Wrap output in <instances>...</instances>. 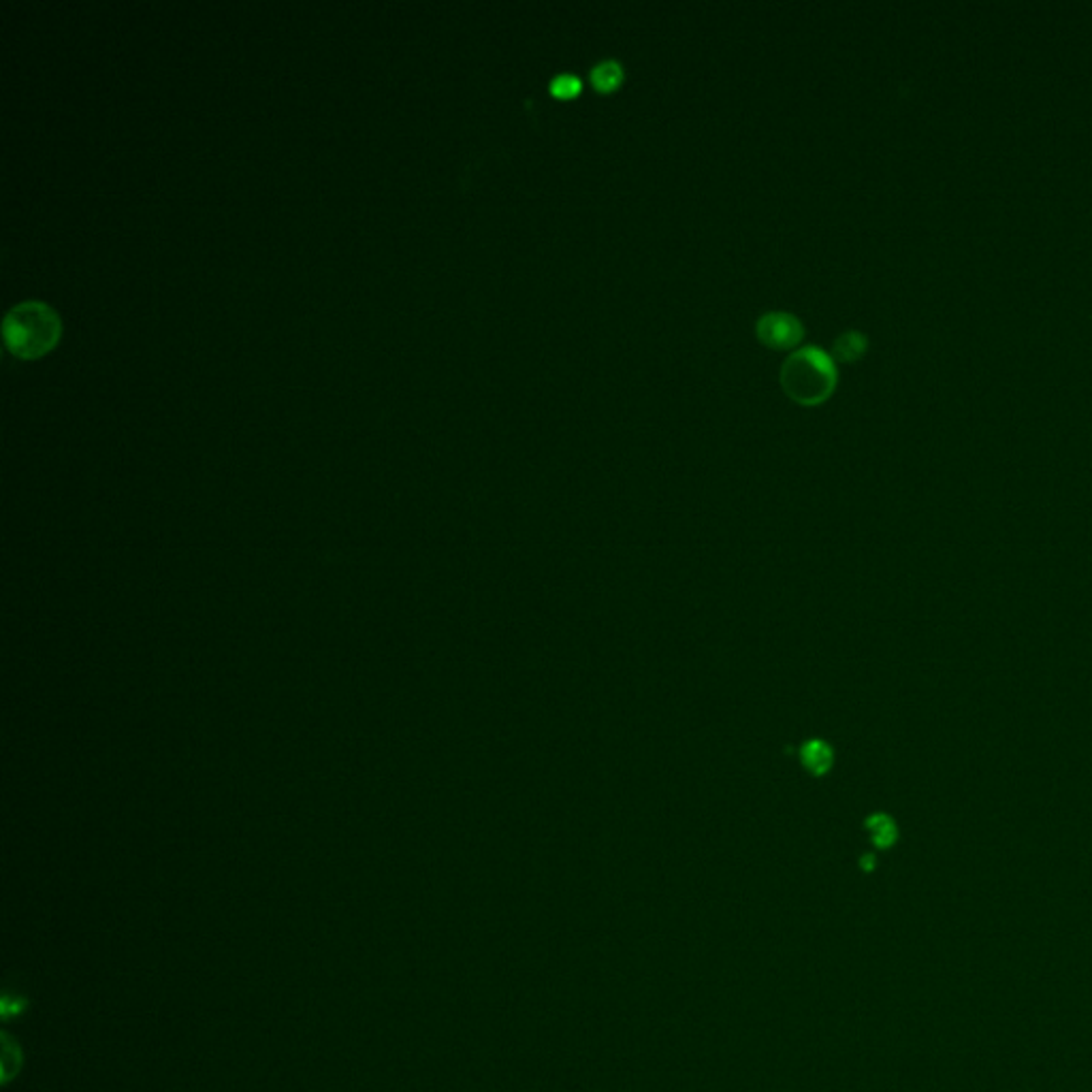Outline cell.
<instances>
[{"label": "cell", "instance_id": "1", "mask_svg": "<svg viewBox=\"0 0 1092 1092\" xmlns=\"http://www.w3.org/2000/svg\"><path fill=\"white\" fill-rule=\"evenodd\" d=\"M63 325L50 305L26 301L9 309L3 321L4 346L20 359H39L58 344Z\"/></svg>", "mask_w": 1092, "mask_h": 1092}, {"label": "cell", "instance_id": "2", "mask_svg": "<svg viewBox=\"0 0 1092 1092\" xmlns=\"http://www.w3.org/2000/svg\"><path fill=\"white\" fill-rule=\"evenodd\" d=\"M781 387L796 404L819 405L837 387V369L832 359L819 348H801L781 367Z\"/></svg>", "mask_w": 1092, "mask_h": 1092}, {"label": "cell", "instance_id": "3", "mask_svg": "<svg viewBox=\"0 0 1092 1092\" xmlns=\"http://www.w3.org/2000/svg\"><path fill=\"white\" fill-rule=\"evenodd\" d=\"M755 333H758L759 342L766 344V346L785 351V348H794L802 342L805 327L794 314L768 312L758 321Z\"/></svg>", "mask_w": 1092, "mask_h": 1092}, {"label": "cell", "instance_id": "4", "mask_svg": "<svg viewBox=\"0 0 1092 1092\" xmlns=\"http://www.w3.org/2000/svg\"><path fill=\"white\" fill-rule=\"evenodd\" d=\"M801 759H802V766H805L809 772H813V775L818 777L825 775V772L830 771V766H832V759H834L832 747H830L828 742L818 741V738L807 741L801 749Z\"/></svg>", "mask_w": 1092, "mask_h": 1092}, {"label": "cell", "instance_id": "5", "mask_svg": "<svg viewBox=\"0 0 1092 1092\" xmlns=\"http://www.w3.org/2000/svg\"><path fill=\"white\" fill-rule=\"evenodd\" d=\"M623 77H626L623 67L617 60H602L591 69L589 80H591L593 90L600 92V94H610V92L619 90V86L623 84Z\"/></svg>", "mask_w": 1092, "mask_h": 1092}, {"label": "cell", "instance_id": "6", "mask_svg": "<svg viewBox=\"0 0 1092 1092\" xmlns=\"http://www.w3.org/2000/svg\"><path fill=\"white\" fill-rule=\"evenodd\" d=\"M867 830H868V834H871L873 843H875L877 847H881V849H885V847H892L894 841H897V837H898L897 824H894V819L890 818V815H885V813L871 815V818L867 819Z\"/></svg>", "mask_w": 1092, "mask_h": 1092}, {"label": "cell", "instance_id": "7", "mask_svg": "<svg viewBox=\"0 0 1092 1092\" xmlns=\"http://www.w3.org/2000/svg\"><path fill=\"white\" fill-rule=\"evenodd\" d=\"M864 346H867V342H864L862 335L849 331L834 342V355L843 361H855L864 352Z\"/></svg>", "mask_w": 1092, "mask_h": 1092}, {"label": "cell", "instance_id": "8", "mask_svg": "<svg viewBox=\"0 0 1092 1092\" xmlns=\"http://www.w3.org/2000/svg\"><path fill=\"white\" fill-rule=\"evenodd\" d=\"M549 90H550V94L555 96V99L570 100V99H576V96L580 94V90H583V84H580V80L576 75H570V73H561V75H557L555 80H550V88Z\"/></svg>", "mask_w": 1092, "mask_h": 1092}]
</instances>
